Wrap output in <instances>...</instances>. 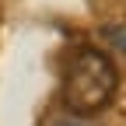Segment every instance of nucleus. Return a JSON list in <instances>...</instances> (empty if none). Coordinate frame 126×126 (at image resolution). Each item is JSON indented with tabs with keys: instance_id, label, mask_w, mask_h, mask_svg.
Wrapping results in <instances>:
<instances>
[{
	"instance_id": "7ed1b4c3",
	"label": "nucleus",
	"mask_w": 126,
	"mask_h": 126,
	"mask_svg": "<svg viewBox=\"0 0 126 126\" xmlns=\"http://www.w3.org/2000/svg\"><path fill=\"white\" fill-rule=\"evenodd\" d=\"M53 126H91V123H77V119H60V123H53Z\"/></svg>"
},
{
	"instance_id": "f257e3e1",
	"label": "nucleus",
	"mask_w": 126,
	"mask_h": 126,
	"mask_svg": "<svg viewBox=\"0 0 126 126\" xmlns=\"http://www.w3.org/2000/svg\"><path fill=\"white\" fill-rule=\"evenodd\" d=\"M116 88H119L116 63L98 49H81L63 77V105L74 116H94L112 102Z\"/></svg>"
},
{
	"instance_id": "f03ea898",
	"label": "nucleus",
	"mask_w": 126,
	"mask_h": 126,
	"mask_svg": "<svg viewBox=\"0 0 126 126\" xmlns=\"http://www.w3.org/2000/svg\"><path fill=\"white\" fill-rule=\"evenodd\" d=\"M105 39L112 42L119 53H126V25H112V28H105Z\"/></svg>"
}]
</instances>
